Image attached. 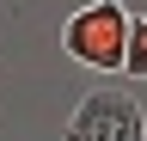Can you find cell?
<instances>
[{"mask_svg":"<svg viewBox=\"0 0 147 141\" xmlns=\"http://www.w3.org/2000/svg\"><path fill=\"white\" fill-rule=\"evenodd\" d=\"M129 25H135V12H129L123 0H86L80 12H67V25H61V49H67V61L92 67V74H123Z\"/></svg>","mask_w":147,"mask_h":141,"instance_id":"cell-1","label":"cell"},{"mask_svg":"<svg viewBox=\"0 0 147 141\" xmlns=\"http://www.w3.org/2000/svg\"><path fill=\"white\" fill-rule=\"evenodd\" d=\"M61 141H147V111L123 86H92V92L74 104Z\"/></svg>","mask_w":147,"mask_h":141,"instance_id":"cell-2","label":"cell"},{"mask_svg":"<svg viewBox=\"0 0 147 141\" xmlns=\"http://www.w3.org/2000/svg\"><path fill=\"white\" fill-rule=\"evenodd\" d=\"M123 74H129V80H147V12H135V25H129V55H123Z\"/></svg>","mask_w":147,"mask_h":141,"instance_id":"cell-3","label":"cell"}]
</instances>
